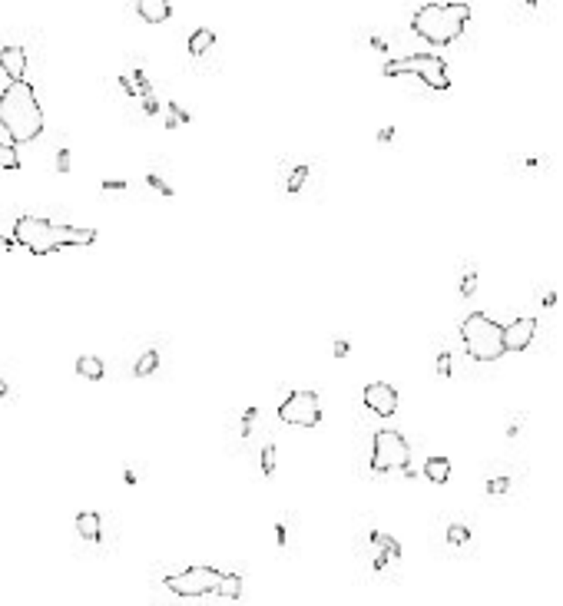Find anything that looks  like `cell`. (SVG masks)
<instances>
[{
    "label": "cell",
    "mask_w": 563,
    "mask_h": 606,
    "mask_svg": "<svg viewBox=\"0 0 563 606\" xmlns=\"http://www.w3.org/2000/svg\"><path fill=\"white\" fill-rule=\"evenodd\" d=\"M278 417L292 428H315L322 421V398L315 391H292L285 401L278 404Z\"/></svg>",
    "instance_id": "8"
},
{
    "label": "cell",
    "mask_w": 563,
    "mask_h": 606,
    "mask_svg": "<svg viewBox=\"0 0 563 606\" xmlns=\"http://www.w3.org/2000/svg\"><path fill=\"white\" fill-rule=\"evenodd\" d=\"M534 335H537V322L534 318H513L504 338H507V352H524L534 345Z\"/></svg>",
    "instance_id": "10"
},
{
    "label": "cell",
    "mask_w": 563,
    "mask_h": 606,
    "mask_svg": "<svg viewBox=\"0 0 563 606\" xmlns=\"http://www.w3.org/2000/svg\"><path fill=\"white\" fill-rule=\"evenodd\" d=\"M76 375L87 378V381H100L103 378V361L97 354H80V358H76Z\"/></svg>",
    "instance_id": "15"
},
{
    "label": "cell",
    "mask_w": 563,
    "mask_h": 606,
    "mask_svg": "<svg viewBox=\"0 0 563 606\" xmlns=\"http://www.w3.org/2000/svg\"><path fill=\"white\" fill-rule=\"evenodd\" d=\"M308 179V166H299L292 176H288V182H285V189H288V196H295V192L301 189V182Z\"/></svg>",
    "instance_id": "21"
},
{
    "label": "cell",
    "mask_w": 563,
    "mask_h": 606,
    "mask_svg": "<svg viewBox=\"0 0 563 606\" xmlns=\"http://www.w3.org/2000/svg\"><path fill=\"white\" fill-rule=\"evenodd\" d=\"M219 596H225V600H238V596H242V577H238V573H222Z\"/></svg>",
    "instance_id": "17"
},
{
    "label": "cell",
    "mask_w": 563,
    "mask_h": 606,
    "mask_svg": "<svg viewBox=\"0 0 563 606\" xmlns=\"http://www.w3.org/2000/svg\"><path fill=\"white\" fill-rule=\"evenodd\" d=\"M0 70L7 73L10 83H24V73H27L24 47H0Z\"/></svg>",
    "instance_id": "11"
},
{
    "label": "cell",
    "mask_w": 563,
    "mask_h": 606,
    "mask_svg": "<svg viewBox=\"0 0 563 606\" xmlns=\"http://www.w3.org/2000/svg\"><path fill=\"white\" fill-rule=\"evenodd\" d=\"M348 352H351V345H348L345 338H338V341H335V358H345Z\"/></svg>",
    "instance_id": "30"
},
{
    "label": "cell",
    "mask_w": 563,
    "mask_h": 606,
    "mask_svg": "<svg viewBox=\"0 0 563 606\" xmlns=\"http://www.w3.org/2000/svg\"><path fill=\"white\" fill-rule=\"evenodd\" d=\"M385 73L388 76L408 73V76H418L427 89H450L448 64L441 60L438 53H411V57H404V60H391V64L385 66Z\"/></svg>",
    "instance_id": "5"
},
{
    "label": "cell",
    "mask_w": 563,
    "mask_h": 606,
    "mask_svg": "<svg viewBox=\"0 0 563 606\" xmlns=\"http://www.w3.org/2000/svg\"><path fill=\"white\" fill-rule=\"evenodd\" d=\"M76 533L83 537V540H100L103 533V524H100V514H93V510H83V514H76Z\"/></svg>",
    "instance_id": "13"
},
{
    "label": "cell",
    "mask_w": 563,
    "mask_h": 606,
    "mask_svg": "<svg viewBox=\"0 0 563 606\" xmlns=\"http://www.w3.org/2000/svg\"><path fill=\"white\" fill-rule=\"evenodd\" d=\"M143 106H146V110H150V113H156V110H159V103L152 100V96H146V100H143Z\"/></svg>",
    "instance_id": "31"
},
{
    "label": "cell",
    "mask_w": 563,
    "mask_h": 606,
    "mask_svg": "<svg viewBox=\"0 0 563 606\" xmlns=\"http://www.w3.org/2000/svg\"><path fill=\"white\" fill-rule=\"evenodd\" d=\"M13 242L24 245L34 255H50L70 245H93L97 242V229L90 226H70V222H53V219H40V215H20L13 222Z\"/></svg>",
    "instance_id": "1"
},
{
    "label": "cell",
    "mask_w": 563,
    "mask_h": 606,
    "mask_svg": "<svg viewBox=\"0 0 563 606\" xmlns=\"http://www.w3.org/2000/svg\"><path fill=\"white\" fill-rule=\"evenodd\" d=\"M362 401H364V407H368L371 414L391 417L394 411H398L401 398H398V391H394V384H388V381H371V384H364Z\"/></svg>",
    "instance_id": "9"
},
{
    "label": "cell",
    "mask_w": 563,
    "mask_h": 606,
    "mask_svg": "<svg viewBox=\"0 0 563 606\" xmlns=\"http://www.w3.org/2000/svg\"><path fill=\"white\" fill-rule=\"evenodd\" d=\"M421 474H425L431 484H448L450 480V461L448 457H427Z\"/></svg>",
    "instance_id": "14"
},
{
    "label": "cell",
    "mask_w": 563,
    "mask_h": 606,
    "mask_svg": "<svg viewBox=\"0 0 563 606\" xmlns=\"http://www.w3.org/2000/svg\"><path fill=\"white\" fill-rule=\"evenodd\" d=\"M103 189H106V192H123L126 182H120V179H106V182H103Z\"/></svg>",
    "instance_id": "29"
},
{
    "label": "cell",
    "mask_w": 563,
    "mask_h": 606,
    "mask_svg": "<svg viewBox=\"0 0 563 606\" xmlns=\"http://www.w3.org/2000/svg\"><path fill=\"white\" fill-rule=\"evenodd\" d=\"M13 245H17L13 239H0V249H13Z\"/></svg>",
    "instance_id": "32"
},
{
    "label": "cell",
    "mask_w": 563,
    "mask_h": 606,
    "mask_svg": "<svg viewBox=\"0 0 563 606\" xmlns=\"http://www.w3.org/2000/svg\"><path fill=\"white\" fill-rule=\"evenodd\" d=\"M156 368H159V354H156V352H143L136 358V368H133V371H136V378H150Z\"/></svg>",
    "instance_id": "18"
},
{
    "label": "cell",
    "mask_w": 563,
    "mask_h": 606,
    "mask_svg": "<svg viewBox=\"0 0 563 606\" xmlns=\"http://www.w3.org/2000/svg\"><path fill=\"white\" fill-rule=\"evenodd\" d=\"M57 169H60V173H70V150L57 152Z\"/></svg>",
    "instance_id": "27"
},
{
    "label": "cell",
    "mask_w": 563,
    "mask_h": 606,
    "mask_svg": "<svg viewBox=\"0 0 563 606\" xmlns=\"http://www.w3.org/2000/svg\"><path fill=\"white\" fill-rule=\"evenodd\" d=\"M0 127L13 146H24L43 133V106L30 83H10L0 93Z\"/></svg>",
    "instance_id": "2"
},
{
    "label": "cell",
    "mask_w": 563,
    "mask_h": 606,
    "mask_svg": "<svg viewBox=\"0 0 563 606\" xmlns=\"http://www.w3.org/2000/svg\"><path fill=\"white\" fill-rule=\"evenodd\" d=\"M0 169H20V152L13 143H0Z\"/></svg>",
    "instance_id": "19"
},
{
    "label": "cell",
    "mask_w": 563,
    "mask_h": 606,
    "mask_svg": "<svg viewBox=\"0 0 563 606\" xmlns=\"http://www.w3.org/2000/svg\"><path fill=\"white\" fill-rule=\"evenodd\" d=\"M3 394H7V381H0V398H3Z\"/></svg>",
    "instance_id": "33"
},
{
    "label": "cell",
    "mask_w": 563,
    "mask_h": 606,
    "mask_svg": "<svg viewBox=\"0 0 563 606\" xmlns=\"http://www.w3.org/2000/svg\"><path fill=\"white\" fill-rule=\"evenodd\" d=\"M411 461V444L404 441V434L394 428L375 431L371 441V470L375 474H388V470H408Z\"/></svg>",
    "instance_id": "6"
},
{
    "label": "cell",
    "mask_w": 563,
    "mask_h": 606,
    "mask_svg": "<svg viewBox=\"0 0 563 606\" xmlns=\"http://www.w3.org/2000/svg\"><path fill=\"white\" fill-rule=\"evenodd\" d=\"M219 583H222V570L186 567L183 573L166 577V590L176 596H206V593H219Z\"/></svg>",
    "instance_id": "7"
},
{
    "label": "cell",
    "mask_w": 563,
    "mask_h": 606,
    "mask_svg": "<svg viewBox=\"0 0 563 606\" xmlns=\"http://www.w3.org/2000/svg\"><path fill=\"white\" fill-rule=\"evenodd\" d=\"M467 20H471L467 3H425L414 10L411 30L434 47H448L464 34Z\"/></svg>",
    "instance_id": "3"
},
{
    "label": "cell",
    "mask_w": 563,
    "mask_h": 606,
    "mask_svg": "<svg viewBox=\"0 0 563 606\" xmlns=\"http://www.w3.org/2000/svg\"><path fill=\"white\" fill-rule=\"evenodd\" d=\"M262 470L272 477L276 474V444H269V447H262Z\"/></svg>",
    "instance_id": "22"
},
{
    "label": "cell",
    "mask_w": 563,
    "mask_h": 606,
    "mask_svg": "<svg viewBox=\"0 0 563 606\" xmlns=\"http://www.w3.org/2000/svg\"><path fill=\"white\" fill-rule=\"evenodd\" d=\"M507 487H511V480H507V477H494V480H490L487 491H490V493H504Z\"/></svg>",
    "instance_id": "28"
},
{
    "label": "cell",
    "mask_w": 563,
    "mask_h": 606,
    "mask_svg": "<svg viewBox=\"0 0 563 606\" xmlns=\"http://www.w3.org/2000/svg\"><path fill=\"white\" fill-rule=\"evenodd\" d=\"M504 325H497L490 315L484 312H471L461 322V341L467 354L474 361H497L507 354V338H504Z\"/></svg>",
    "instance_id": "4"
},
{
    "label": "cell",
    "mask_w": 563,
    "mask_h": 606,
    "mask_svg": "<svg viewBox=\"0 0 563 606\" xmlns=\"http://www.w3.org/2000/svg\"><path fill=\"white\" fill-rule=\"evenodd\" d=\"M438 375L441 378H450V354L448 352L438 354Z\"/></svg>",
    "instance_id": "26"
},
{
    "label": "cell",
    "mask_w": 563,
    "mask_h": 606,
    "mask_svg": "<svg viewBox=\"0 0 563 606\" xmlns=\"http://www.w3.org/2000/svg\"><path fill=\"white\" fill-rule=\"evenodd\" d=\"M136 13L146 24H163V20L173 17V3H166V0H139Z\"/></svg>",
    "instance_id": "12"
},
{
    "label": "cell",
    "mask_w": 563,
    "mask_h": 606,
    "mask_svg": "<svg viewBox=\"0 0 563 606\" xmlns=\"http://www.w3.org/2000/svg\"><path fill=\"white\" fill-rule=\"evenodd\" d=\"M146 182H150V186H152L156 192H163V196H173V189H169V186H166L163 179L156 176V173H150V176H146Z\"/></svg>",
    "instance_id": "25"
},
{
    "label": "cell",
    "mask_w": 563,
    "mask_h": 606,
    "mask_svg": "<svg viewBox=\"0 0 563 606\" xmlns=\"http://www.w3.org/2000/svg\"><path fill=\"white\" fill-rule=\"evenodd\" d=\"M169 120H166V127H176V123H189V113L183 110V106H176V103H169Z\"/></svg>",
    "instance_id": "23"
},
{
    "label": "cell",
    "mask_w": 563,
    "mask_h": 606,
    "mask_svg": "<svg viewBox=\"0 0 563 606\" xmlns=\"http://www.w3.org/2000/svg\"><path fill=\"white\" fill-rule=\"evenodd\" d=\"M474 289H477V275H474V272H467V275L461 278V295H464V298H471V295H474Z\"/></svg>",
    "instance_id": "24"
},
{
    "label": "cell",
    "mask_w": 563,
    "mask_h": 606,
    "mask_svg": "<svg viewBox=\"0 0 563 606\" xmlns=\"http://www.w3.org/2000/svg\"><path fill=\"white\" fill-rule=\"evenodd\" d=\"M213 43H215V34L206 30V27H199V30L189 37V53H192V57H202L206 50H213Z\"/></svg>",
    "instance_id": "16"
},
{
    "label": "cell",
    "mask_w": 563,
    "mask_h": 606,
    "mask_svg": "<svg viewBox=\"0 0 563 606\" xmlns=\"http://www.w3.org/2000/svg\"><path fill=\"white\" fill-rule=\"evenodd\" d=\"M467 540H471V531H467L464 524H450V527H448V543H454V547H464Z\"/></svg>",
    "instance_id": "20"
}]
</instances>
